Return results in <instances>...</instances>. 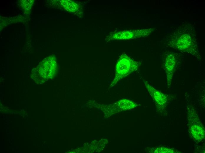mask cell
<instances>
[{"instance_id":"obj_1","label":"cell","mask_w":205,"mask_h":153,"mask_svg":"<svg viewBox=\"0 0 205 153\" xmlns=\"http://www.w3.org/2000/svg\"><path fill=\"white\" fill-rule=\"evenodd\" d=\"M194 27L190 24H187V22L180 25L170 34L166 42L169 46L201 60Z\"/></svg>"},{"instance_id":"obj_3","label":"cell","mask_w":205,"mask_h":153,"mask_svg":"<svg viewBox=\"0 0 205 153\" xmlns=\"http://www.w3.org/2000/svg\"><path fill=\"white\" fill-rule=\"evenodd\" d=\"M57 64L54 58L49 56L45 59L37 68V73L41 79L51 78L55 74Z\"/></svg>"},{"instance_id":"obj_2","label":"cell","mask_w":205,"mask_h":153,"mask_svg":"<svg viewBox=\"0 0 205 153\" xmlns=\"http://www.w3.org/2000/svg\"><path fill=\"white\" fill-rule=\"evenodd\" d=\"M139 65V63L128 56L123 55L117 64L115 76L112 84L115 85L128 75L137 71Z\"/></svg>"},{"instance_id":"obj_5","label":"cell","mask_w":205,"mask_h":153,"mask_svg":"<svg viewBox=\"0 0 205 153\" xmlns=\"http://www.w3.org/2000/svg\"><path fill=\"white\" fill-rule=\"evenodd\" d=\"M143 82L148 91L156 102L160 106H164L167 101L166 96L154 88L147 81L144 80Z\"/></svg>"},{"instance_id":"obj_4","label":"cell","mask_w":205,"mask_h":153,"mask_svg":"<svg viewBox=\"0 0 205 153\" xmlns=\"http://www.w3.org/2000/svg\"><path fill=\"white\" fill-rule=\"evenodd\" d=\"M175 53H168L166 55L164 61V69L165 71L167 84L170 86L173 75L176 70L178 59Z\"/></svg>"},{"instance_id":"obj_6","label":"cell","mask_w":205,"mask_h":153,"mask_svg":"<svg viewBox=\"0 0 205 153\" xmlns=\"http://www.w3.org/2000/svg\"><path fill=\"white\" fill-rule=\"evenodd\" d=\"M60 2L64 8L68 11L75 12L80 10V6L73 1L64 0L61 1Z\"/></svg>"}]
</instances>
